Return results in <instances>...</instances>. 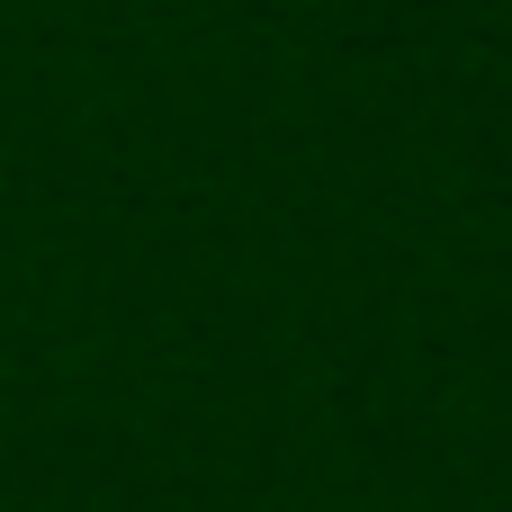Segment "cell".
<instances>
[]
</instances>
